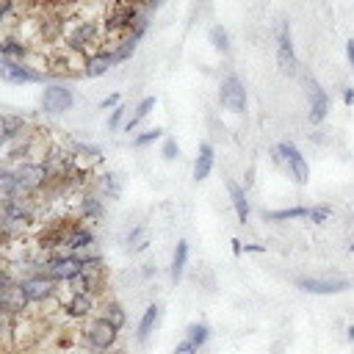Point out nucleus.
<instances>
[{"label":"nucleus","instance_id":"f257e3e1","mask_svg":"<svg viewBox=\"0 0 354 354\" xmlns=\"http://www.w3.org/2000/svg\"><path fill=\"white\" fill-rule=\"evenodd\" d=\"M108 36H105V28H102V17L100 19H69L66 22V30H64V39H61V47L72 55H80L86 58L88 53L105 47Z\"/></svg>","mask_w":354,"mask_h":354},{"label":"nucleus","instance_id":"f03ea898","mask_svg":"<svg viewBox=\"0 0 354 354\" xmlns=\"http://www.w3.org/2000/svg\"><path fill=\"white\" fill-rule=\"evenodd\" d=\"M0 80L11 86H28V83H47L50 75L30 64V61H14V58H0Z\"/></svg>","mask_w":354,"mask_h":354},{"label":"nucleus","instance_id":"7ed1b4c3","mask_svg":"<svg viewBox=\"0 0 354 354\" xmlns=\"http://www.w3.org/2000/svg\"><path fill=\"white\" fill-rule=\"evenodd\" d=\"M271 158H274V163L282 166L299 185H307L310 169H307V160H304V155L299 152V147H296L293 141H279V144L271 149Z\"/></svg>","mask_w":354,"mask_h":354},{"label":"nucleus","instance_id":"20e7f679","mask_svg":"<svg viewBox=\"0 0 354 354\" xmlns=\"http://www.w3.org/2000/svg\"><path fill=\"white\" fill-rule=\"evenodd\" d=\"M83 271V260L72 252H55V254H47L39 274H47L50 279L55 282H72L77 274Z\"/></svg>","mask_w":354,"mask_h":354},{"label":"nucleus","instance_id":"39448f33","mask_svg":"<svg viewBox=\"0 0 354 354\" xmlns=\"http://www.w3.org/2000/svg\"><path fill=\"white\" fill-rule=\"evenodd\" d=\"M39 105H41V111L47 116H61V113H66L75 105V91L66 83H47L41 88Z\"/></svg>","mask_w":354,"mask_h":354},{"label":"nucleus","instance_id":"423d86ee","mask_svg":"<svg viewBox=\"0 0 354 354\" xmlns=\"http://www.w3.org/2000/svg\"><path fill=\"white\" fill-rule=\"evenodd\" d=\"M83 337H86V343H88L91 348L108 351V348H113L116 340H119V326H113L105 315H97V318H91V321L86 324Z\"/></svg>","mask_w":354,"mask_h":354},{"label":"nucleus","instance_id":"0eeeda50","mask_svg":"<svg viewBox=\"0 0 354 354\" xmlns=\"http://www.w3.org/2000/svg\"><path fill=\"white\" fill-rule=\"evenodd\" d=\"M218 102L230 113H246V88L235 72H227L218 86Z\"/></svg>","mask_w":354,"mask_h":354},{"label":"nucleus","instance_id":"6e6552de","mask_svg":"<svg viewBox=\"0 0 354 354\" xmlns=\"http://www.w3.org/2000/svg\"><path fill=\"white\" fill-rule=\"evenodd\" d=\"M19 282V288H22V293L28 296V301L30 304H41V301H47V299H53L55 296V279H50L47 274H28V277H19L17 279Z\"/></svg>","mask_w":354,"mask_h":354},{"label":"nucleus","instance_id":"1a4fd4ad","mask_svg":"<svg viewBox=\"0 0 354 354\" xmlns=\"http://www.w3.org/2000/svg\"><path fill=\"white\" fill-rule=\"evenodd\" d=\"M277 64L285 75H296L299 72V61L293 53V41H290V25L282 19L279 30H277Z\"/></svg>","mask_w":354,"mask_h":354},{"label":"nucleus","instance_id":"9d476101","mask_svg":"<svg viewBox=\"0 0 354 354\" xmlns=\"http://www.w3.org/2000/svg\"><path fill=\"white\" fill-rule=\"evenodd\" d=\"M94 243H97L94 227L77 216V218H75V224H72V227H69V232H66V241H64V252H72V254H77V252H83V249H88V246H94Z\"/></svg>","mask_w":354,"mask_h":354},{"label":"nucleus","instance_id":"9b49d317","mask_svg":"<svg viewBox=\"0 0 354 354\" xmlns=\"http://www.w3.org/2000/svg\"><path fill=\"white\" fill-rule=\"evenodd\" d=\"M80 75L83 77H102L111 72V66H116V58H113V50L111 47H100L94 53H88L83 61H80Z\"/></svg>","mask_w":354,"mask_h":354},{"label":"nucleus","instance_id":"f8f14e48","mask_svg":"<svg viewBox=\"0 0 354 354\" xmlns=\"http://www.w3.org/2000/svg\"><path fill=\"white\" fill-rule=\"evenodd\" d=\"M307 97H310L307 119H310V124H321L329 113V94L321 88V83L315 77H307Z\"/></svg>","mask_w":354,"mask_h":354},{"label":"nucleus","instance_id":"ddd939ff","mask_svg":"<svg viewBox=\"0 0 354 354\" xmlns=\"http://www.w3.org/2000/svg\"><path fill=\"white\" fill-rule=\"evenodd\" d=\"M299 290L304 293H318V296H329V293H343L348 288L346 279H315V277H304L296 282Z\"/></svg>","mask_w":354,"mask_h":354},{"label":"nucleus","instance_id":"4468645a","mask_svg":"<svg viewBox=\"0 0 354 354\" xmlns=\"http://www.w3.org/2000/svg\"><path fill=\"white\" fill-rule=\"evenodd\" d=\"M30 53H33V47H30L25 39H19V36H14V33L0 36V58L28 61V58H30Z\"/></svg>","mask_w":354,"mask_h":354},{"label":"nucleus","instance_id":"2eb2a0df","mask_svg":"<svg viewBox=\"0 0 354 354\" xmlns=\"http://www.w3.org/2000/svg\"><path fill=\"white\" fill-rule=\"evenodd\" d=\"M97 307V299L91 293H69V299L64 301V313L69 318H88Z\"/></svg>","mask_w":354,"mask_h":354},{"label":"nucleus","instance_id":"dca6fc26","mask_svg":"<svg viewBox=\"0 0 354 354\" xmlns=\"http://www.w3.org/2000/svg\"><path fill=\"white\" fill-rule=\"evenodd\" d=\"M0 299H3V310L8 313V315H22L25 310H28V296L22 293V288H19V282H14V285H8L3 293H0Z\"/></svg>","mask_w":354,"mask_h":354},{"label":"nucleus","instance_id":"f3484780","mask_svg":"<svg viewBox=\"0 0 354 354\" xmlns=\"http://www.w3.org/2000/svg\"><path fill=\"white\" fill-rule=\"evenodd\" d=\"M227 194H230V202H232V210H235L238 221L246 224V221H249V213H252V210H249V199H246V188L227 177Z\"/></svg>","mask_w":354,"mask_h":354},{"label":"nucleus","instance_id":"a211bd4d","mask_svg":"<svg viewBox=\"0 0 354 354\" xmlns=\"http://www.w3.org/2000/svg\"><path fill=\"white\" fill-rule=\"evenodd\" d=\"M77 216L83 221H100L105 216V202L100 194H83L77 202Z\"/></svg>","mask_w":354,"mask_h":354},{"label":"nucleus","instance_id":"6ab92c4d","mask_svg":"<svg viewBox=\"0 0 354 354\" xmlns=\"http://www.w3.org/2000/svg\"><path fill=\"white\" fill-rule=\"evenodd\" d=\"M213 144L210 141H202L199 144V152H196V160H194V180H205L210 171H213Z\"/></svg>","mask_w":354,"mask_h":354},{"label":"nucleus","instance_id":"aec40b11","mask_svg":"<svg viewBox=\"0 0 354 354\" xmlns=\"http://www.w3.org/2000/svg\"><path fill=\"white\" fill-rule=\"evenodd\" d=\"M94 185H97V194L105 196V199H119V196H122V180H119V174H113V171L97 174Z\"/></svg>","mask_w":354,"mask_h":354},{"label":"nucleus","instance_id":"412c9836","mask_svg":"<svg viewBox=\"0 0 354 354\" xmlns=\"http://www.w3.org/2000/svg\"><path fill=\"white\" fill-rule=\"evenodd\" d=\"M185 263H188V243H185V241H177L174 254H171V266H169V277H171V282H174V285L183 279Z\"/></svg>","mask_w":354,"mask_h":354},{"label":"nucleus","instance_id":"4be33fe9","mask_svg":"<svg viewBox=\"0 0 354 354\" xmlns=\"http://www.w3.org/2000/svg\"><path fill=\"white\" fill-rule=\"evenodd\" d=\"M158 318H160V307L158 304H149L147 310H144V315H141V321H138V332H136V337H138V343H144L149 335H152V329H155V324H158Z\"/></svg>","mask_w":354,"mask_h":354},{"label":"nucleus","instance_id":"5701e85b","mask_svg":"<svg viewBox=\"0 0 354 354\" xmlns=\"http://www.w3.org/2000/svg\"><path fill=\"white\" fill-rule=\"evenodd\" d=\"M136 47H138V41H136L130 33H127V36H122V39H116V41H111V50H113L116 64H124L127 58H133Z\"/></svg>","mask_w":354,"mask_h":354},{"label":"nucleus","instance_id":"b1692460","mask_svg":"<svg viewBox=\"0 0 354 354\" xmlns=\"http://www.w3.org/2000/svg\"><path fill=\"white\" fill-rule=\"evenodd\" d=\"M155 102H158L155 97H144V100L136 105V113H133V116L124 122V130H127V133H133V130H136V127H138V124H141V122L149 116V111L155 108Z\"/></svg>","mask_w":354,"mask_h":354},{"label":"nucleus","instance_id":"393cba45","mask_svg":"<svg viewBox=\"0 0 354 354\" xmlns=\"http://www.w3.org/2000/svg\"><path fill=\"white\" fill-rule=\"evenodd\" d=\"M307 210H310V207H304V205H299V207H282V210H266V213H263V218H266V221H290V218H307Z\"/></svg>","mask_w":354,"mask_h":354},{"label":"nucleus","instance_id":"a878e982","mask_svg":"<svg viewBox=\"0 0 354 354\" xmlns=\"http://www.w3.org/2000/svg\"><path fill=\"white\" fill-rule=\"evenodd\" d=\"M207 36H210V44H213V50H216V53L230 55V50H232V47H230V33H227V28H224V25H213Z\"/></svg>","mask_w":354,"mask_h":354},{"label":"nucleus","instance_id":"bb28decb","mask_svg":"<svg viewBox=\"0 0 354 354\" xmlns=\"http://www.w3.org/2000/svg\"><path fill=\"white\" fill-rule=\"evenodd\" d=\"M102 315H105V318H108V321H111L113 326H119V329H122V326L127 324V315H124V307H122L119 301H113V299L102 304Z\"/></svg>","mask_w":354,"mask_h":354},{"label":"nucleus","instance_id":"cd10ccee","mask_svg":"<svg viewBox=\"0 0 354 354\" xmlns=\"http://www.w3.org/2000/svg\"><path fill=\"white\" fill-rule=\"evenodd\" d=\"M185 337L199 348V346H205V343H207L210 329H207V324H191V326H188V332H185Z\"/></svg>","mask_w":354,"mask_h":354},{"label":"nucleus","instance_id":"c85d7f7f","mask_svg":"<svg viewBox=\"0 0 354 354\" xmlns=\"http://www.w3.org/2000/svg\"><path fill=\"white\" fill-rule=\"evenodd\" d=\"M147 243H149V238H147V230L144 227H136L127 235V249L130 252H141V249H147Z\"/></svg>","mask_w":354,"mask_h":354},{"label":"nucleus","instance_id":"c756f323","mask_svg":"<svg viewBox=\"0 0 354 354\" xmlns=\"http://www.w3.org/2000/svg\"><path fill=\"white\" fill-rule=\"evenodd\" d=\"M160 136H163V130H160V127H149V130H144V133H138V136L133 138V147H147V144H155Z\"/></svg>","mask_w":354,"mask_h":354},{"label":"nucleus","instance_id":"7c9ffc66","mask_svg":"<svg viewBox=\"0 0 354 354\" xmlns=\"http://www.w3.org/2000/svg\"><path fill=\"white\" fill-rule=\"evenodd\" d=\"M329 216H332V207H329V205H313V207L307 210V218H310L313 224H324V221H329Z\"/></svg>","mask_w":354,"mask_h":354},{"label":"nucleus","instance_id":"2f4dec72","mask_svg":"<svg viewBox=\"0 0 354 354\" xmlns=\"http://www.w3.org/2000/svg\"><path fill=\"white\" fill-rule=\"evenodd\" d=\"M124 113H127V108H124L122 102H119V105L111 111V116H108V130H111V133H113V130H119V127H124V124H122Z\"/></svg>","mask_w":354,"mask_h":354},{"label":"nucleus","instance_id":"473e14b6","mask_svg":"<svg viewBox=\"0 0 354 354\" xmlns=\"http://www.w3.org/2000/svg\"><path fill=\"white\" fill-rule=\"evenodd\" d=\"M17 14V0H0V30L6 28V22Z\"/></svg>","mask_w":354,"mask_h":354},{"label":"nucleus","instance_id":"72a5a7b5","mask_svg":"<svg viewBox=\"0 0 354 354\" xmlns=\"http://www.w3.org/2000/svg\"><path fill=\"white\" fill-rule=\"evenodd\" d=\"M160 155H163V160H174V158H180V144H177L174 138H163Z\"/></svg>","mask_w":354,"mask_h":354},{"label":"nucleus","instance_id":"f704fd0d","mask_svg":"<svg viewBox=\"0 0 354 354\" xmlns=\"http://www.w3.org/2000/svg\"><path fill=\"white\" fill-rule=\"evenodd\" d=\"M14 282H17L14 268H11V266H6V263H0V293H3L8 285H14Z\"/></svg>","mask_w":354,"mask_h":354},{"label":"nucleus","instance_id":"c9c22d12","mask_svg":"<svg viewBox=\"0 0 354 354\" xmlns=\"http://www.w3.org/2000/svg\"><path fill=\"white\" fill-rule=\"evenodd\" d=\"M119 102H122V94H119V91H113V94H108L105 100H100V108H102V111H105V108H111V111H113Z\"/></svg>","mask_w":354,"mask_h":354},{"label":"nucleus","instance_id":"e433bc0d","mask_svg":"<svg viewBox=\"0 0 354 354\" xmlns=\"http://www.w3.org/2000/svg\"><path fill=\"white\" fill-rule=\"evenodd\" d=\"M171 354H196V346L185 337L183 343H177V346H174V351H171Z\"/></svg>","mask_w":354,"mask_h":354},{"label":"nucleus","instance_id":"4c0bfd02","mask_svg":"<svg viewBox=\"0 0 354 354\" xmlns=\"http://www.w3.org/2000/svg\"><path fill=\"white\" fill-rule=\"evenodd\" d=\"M346 58H348V66L354 69V39L346 41Z\"/></svg>","mask_w":354,"mask_h":354},{"label":"nucleus","instance_id":"58836bf2","mask_svg":"<svg viewBox=\"0 0 354 354\" xmlns=\"http://www.w3.org/2000/svg\"><path fill=\"white\" fill-rule=\"evenodd\" d=\"M243 252H266L263 243H243Z\"/></svg>","mask_w":354,"mask_h":354},{"label":"nucleus","instance_id":"ea45409f","mask_svg":"<svg viewBox=\"0 0 354 354\" xmlns=\"http://www.w3.org/2000/svg\"><path fill=\"white\" fill-rule=\"evenodd\" d=\"M343 102L346 105H354V88H343Z\"/></svg>","mask_w":354,"mask_h":354},{"label":"nucleus","instance_id":"a19ab883","mask_svg":"<svg viewBox=\"0 0 354 354\" xmlns=\"http://www.w3.org/2000/svg\"><path fill=\"white\" fill-rule=\"evenodd\" d=\"M230 243H232V254H241V252H243V243H241L238 238H232Z\"/></svg>","mask_w":354,"mask_h":354},{"label":"nucleus","instance_id":"79ce46f5","mask_svg":"<svg viewBox=\"0 0 354 354\" xmlns=\"http://www.w3.org/2000/svg\"><path fill=\"white\" fill-rule=\"evenodd\" d=\"M6 147V127H3V113H0V149Z\"/></svg>","mask_w":354,"mask_h":354},{"label":"nucleus","instance_id":"37998d69","mask_svg":"<svg viewBox=\"0 0 354 354\" xmlns=\"http://www.w3.org/2000/svg\"><path fill=\"white\" fill-rule=\"evenodd\" d=\"M348 340H354V324L348 326Z\"/></svg>","mask_w":354,"mask_h":354},{"label":"nucleus","instance_id":"c03bdc74","mask_svg":"<svg viewBox=\"0 0 354 354\" xmlns=\"http://www.w3.org/2000/svg\"><path fill=\"white\" fill-rule=\"evenodd\" d=\"M0 313H3V299H0Z\"/></svg>","mask_w":354,"mask_h":354},{"label":"nucleus","instance_id":"a18cd8bd","mask_svg":"<svg viewBox=\"0 0 354 354\" xmlns=\"http://www.w3.org/2000/svg\"><path fill=\"white\" fill-rule=\"evenodd\" d=\"M348 249H351V252H354V243H351V246H348Z\"/></svg>","mask_w":354,"mask_h":354}]
</instances>
